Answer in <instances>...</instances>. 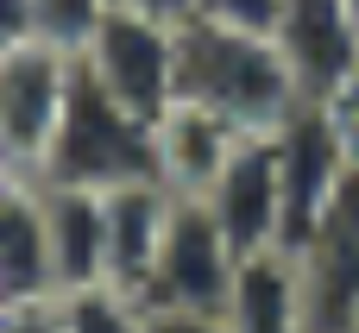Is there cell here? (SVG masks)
Returning a JSON list of instances; mask_svg holds the SVG:
<instances>
[{"instance_id": "5", "label": "cell", "mask_w": 359, "mask_h": 333, "mask_svg": "<svg viewBox=\"0 0 359 333\" xmlns=\"http://www.w3.org/2000/svg\"><path fill=\"white\" fill-rule=\"evenodd\" d=\"M290 264L303 283L309 333H359V164L347 170L334 208L322 214V227Z\"/></svg>"}, {"instance_id": "7", "label": "cell", "mask_w": 359, "mask_h": 333, "mask_svg": "<svg viewBox=\"0 0 359 333\" xmlns=\"http://www.w3.org/2000/svg\"><path fill=\"white\" fill-rule=\"evenodd\" d=\"M69 76H76V63L44 44H19L0 57V157L19 176H38L57 113L69 101Z\"/></svg>"}, {"instance_id": "10", "label": "cell", "mask_w": 359, "mask_h": 333, "mask_svg": "<svg viewBox=\"0 0 359 333\" xmlns=\"http://www.w3.org/2000/svg\"><path fill=\"white\" fill-rule=\"evenodd\" d=\"M170 189L164 183H126V189H107L101 195V220H107V283L139 296L151 290V264H158V246H164V227H170Z\"/></svg>"}, {"instance_id": "4", "label": "cell", "mask_w": 359, "mask_h": 333, "mask_svg": "<svg viewBox=\"0 0 359 333\" xmlns=\"http://www.w3.org/2000/svg\"><path fill=\"white\" fill-rule=\"evenodd\" d=\"M82 69L139 120L158 126V113L177 101V19H151V13H126L114 6L95 31V44L82 50Z\"/></svg>"}, {"instance_id": "15", "label": "cell", "mask_w": 359, "mask_h": 333, "mask_svg": "<svg viewBox=\"0 0 359 333\" xmlns=\"http://www.w3.org/2000/svg\"><path fill=\"white\" fill-rule=\"evenodd\" d=\"M107 13H114V0H32V44L82 63V50L95 44Z\"/></svg>"}, {"instance_id": "9", "label": "cell", "mask_w": 359, "mask_h": 333, "mask_svg": "<svg viewBox=\"0 0 359 333\" xmlns=\"http://www.w3.org/2000/svg\"><path fill=\"white\" fill-rule=\"evenodd\" d=\"M208 214L221 220L227 246L240 258H259V252H278V233H284V189H278V132L265 139H240L227 170L215 176V189L202 195Z\"/></svg>"}, {"instance_id": "12", "label": "cell", "mask_w": 359, "mask_h": 333, "mask_svg": "<svg viewBox=\"0 0 359 333\" xmlns=\"http://www.w3.org/2000/svg\"><path fill=\"white\" fill-rule=\"evenodd\" d=\"M151 139H158V183L170 195H208L215 176L227 170L233 145H240V132L227 120H215L208 107H196V101H170L158 113Z\"/></svg>"}, {"instance_id": "21", "label": "cell", "mask_w": 359, "mask_h": 333, "mask_svg": "<svg viewBox=\"0 0 359 333\" xmlns=\"http://www.w3.org/2000/svg\"><path fill=\"white\" fill-rule=\"evenodd\" d=\"M32 44V0H0V57Z\"/></svg>"}, {"instance_id": "19", "label": "cell", "mask_w": 359, "mask_h": 333, "mask_svg": "<svg viewBox=\"0 0 359 333\" xmlns=\"http://www.w3.org/2000/svg\"><path fill=\"white\" fill-rule=\"evenodd\" d=\"M139 333H233L227 315H196V309H145Z\"/></svg>"}, {"instance_id": "24", "label": "cell", "mask_w": 359, "mask_h": 333, "mask_svg": "<svg viewBox=\"0 0 359 333\" xmlns=\"http://www.w3.org/2000/svg\"><path fill=\"white\" fill-rule=\"evenodd\" d=\"M347 13H353V19H359V0H347Z\"/></svg>"}, {"instance_id": "18", "label": "cell", "mask_w": 359, "mask_h": 333, "mask_svg": "<svg viewBox=\"0 0 359 333\" xmlns=\"http://www.w3.org/2000/svg\"><path fill=\"white\" fill-rule=\"evenodd\" d=\"M284 0H189V19H215V25H240V31H271Z\"/></svg>"}, {"instance_id": "17", "label": "cell", "mask_w": 359, "mask_h": 333, "mask_svg": "<svg viewBox=\"0 0 359 333\" xmlns=\"http://www.w3.org/2000/svg\"><path fill=\"white\" fill-rule=\"evenodd\" d=\"M322 120H328V132L341 139V151H347V164H359V76L353 82H341L334 94H322V101H309Z\"/></svg>"}, {"instance_id": "22", "label": "cell", "mask_w": 359, "mask_h": 333, "mask_svg": "<svg viewBox=\"0 0 359 333\" xmlns=\"http://www.w3.org/2000/svg\"><path fill=\"white\" fill-rule=\"evenodd\" d=\"M126 13H151V19H189V0H114Z\"/></svg>"}, {"instance_id": "6", "label": "cell", "mask_w": 359, "mask_h": 333, "mask_svg": "<svg viewBox=\"0 0 359 333\" xmlns=\"http://www.w3.org/2000/svg\"><path fill=\"white\" fill-rule=\"evenodd\" d=\"M347 151L341 139L328 132V120L303 101L284 126H278V189H284V233H278V252L297 258L309 246V233L322 227V214L334 208L341 183H347Z\"/></svg>"}, {"instance_id": "8", "label": "cell", "mask_w": 359, "mask_h": 333, "mask_svg": "<svg viewBox=\"0 0 359 333\" xmlns=\"http://www.w3.org/2000/svg\"><path fill=\"white\" fill-rule=\"evenodd\" d=\"M271 44L303 101H322L359 76V19L347 0H284L271 19Z\"/></svg>"}, {"instance_id": "13", "label": "cell", "mask_w": 359, "mask_h": 333, "mask_svg": "<svg viewBox=\"0 0 359 333\" xmlns=\"http://www.w3.org/2000/svg\"><path fill=\"white\" fill-rule=\"evenodd\" d=\"M6 302H57L50 239H44V208L32 176L0 183V309Z\"/></svg>"}, {"instance_id": "11", "label": "cell", "mask_w": 359, "mask_h": 333, "mask_svg": "<svg viewBox=\"0 0 359 333\" xmlns=\"http://www.w3.org/2000/svg\"><path fill=\"white\" fill-rule=\"evenodd\" d=\"M32 183H38V176H32ZM38 208H44V239H50L57 296L107 283V220H101V195H95V189L38 183Z\"/></svg>"}, {"instance_id": "3", "label": "cell", "mask_w": 359, "mask_h": 333, "mask_svg": "<svg viewBox=\"0 0 359 333\" xmlns=\"http://www.w3.org/2000/svg\"><path fill=\"white\" fill-rule=\"evenodd\" d=\"M240 277V252L227 246L221 220L208 214L202 195H177L170 201V227L151 264V290L145 309H196V315H221Z\"/></svg>"}, {"instance_id": "20", "label": "cell", "mask_w": 359, "mask_h": 333, "mask_svg": "<svg viewBox=\"0 0 359 333\" xmlns=\"http://www.w3.org/2000/svg\"><path fill=\"white\" fill-rule=\"evenodd\" d=\"M0 333H63L57 302H6L0 309Z\"/></svg>"}, {"instance_id": "1", "label": "cell", "mask_w": 359, "mask_h": 333, "mask_svg": "<svg viewBox=\"0 0 359 333\" xmlns=\"http://www.w3.org/2000/svg\"><path fill=\"white\" fill-rule=\"evenodd\" d=\"M177 101L208 107L240 139H265L303 107L271 31H240L215 19H177Z\"/></svg>"}, {"instance_id": "14", "label": "cell", "mask_w": 359, "mask_h": 333, "mask_svg": "<svg viewBox=\"0 0 359 333\" xmlns=\"http://www.w3.org/2000/svg\"><path fill=\"white\" fill-rule=\"evenodd\" d=\"M221 315H227L233 333H309L297 264H290L284 252L240 258V277H233V296H227Z\"/></svg>"}, {"instance_id": "23", "label": "cell", "mask_w": 359, "mask_h": 333, "mask_svg": "<svg viewBox=\"0 0 359 333\" xmlns=\"http://www.w3.org/2000/svg\"><path fill=\"white\" fill-rule=\"evenodd\" d=\"M6 176H19V170H13V164H6V157H0V183H6Z\"/></svg>"}, {"instance_id": "16", "label": "cell", "mask_w": 359, "mask_h": 333, "mask_svg": "<svg viewBox=\"0 0 359 333\" xmlns=\"http://www.w3.org/2000/svg\"><path fill=\"white\" fill-rule=\"evenodd\" d=\"M57 321H63V333H139L145 302L114 290V283H95V290L57 296Z\"/></svg>"}, {"instance_id": "2", "label": "cell", "mask_w": 359, "mask_h": 333, "mask_svg": "<svg viewBox=\"0 0 359 333\" xmlns=\"http://www.w3.org/2000/svg\"><path fill=\"white\" fill-rule=\"evenodd\" d=\"M38 183L57 189H126V183H158V139L151 120H139L133 107H120L82 63L69 76V101L57 113V132L44 145Z\"/></svg>"}]
</instances>
